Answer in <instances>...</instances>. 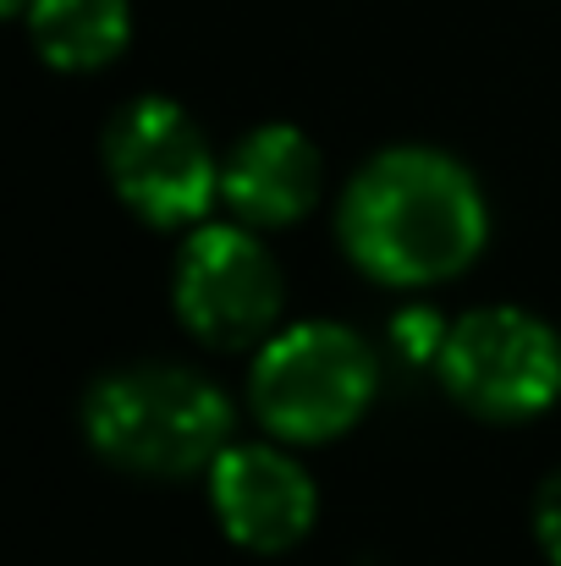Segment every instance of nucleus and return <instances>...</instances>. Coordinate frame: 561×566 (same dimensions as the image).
Returning <instances> with one entry per match:
<instances>
[{"mask_svg": "<svg viewBox=\"0 0 561 566\" xmlns=\"http://www.w3.org/2000/svg\"><path fill=\"white\" fill-rule=\"evenodd\" d=\"M320 182H325L320 149L287 122L242 133L220 160V203L253 231L303 220L320 203Z\"/></svg>", "mask_w": 561, "mask_h": 566, "instance_id": "nucleus-8", "label": "nucleus"}, {"mask_svg": "<svg viewBox=\"0 0 561 566\" xmlns=\"http://www.w3.org/2000/svg\"><path fill=\"white\" fill-rule=\"evenodd\" d=\"M281 303H287L281 264L270 259L253 226L242 220L193 226L172 270V308L187 336L220 353L259 347L264 336L281 331Z\"/></svg>", "mask_w": 561, "mask_h": 566, "instance_id": "nucleus-6", "label": "nucleus"}, {"mask_svg": "<svg viewBox=\"0 0 561 566\" xmlns=\"http://www.w3.org/2000/svg\"><path fill=\"white\" fill-rule=\"evenodd\" d=\"M28 39L55 72H100L133 39L127 0H28Z\"/></svg>", "mask_w": 561, "mask_h": 566, "instance_id": "nucleus-9", "label": "nucleus"}, {"mask_svg": "<svg viewBox=\"0 0 561 566\" xmlns=\"http://www.w3.org/2000/svg\"><path fill=\"white\" fill-rule=\"evenodd\" d=\"M237 412L215 379L183 364H127L89 385L83 434L89 446L138 479H187L231 446Z\"/></svg>", "mask_w": 561, "mask_h": 566, "instance_id": "nucleus-2", "label": "nucleus"}, {"mask_svg": "<svg viewBox=\"0 0 561 566\" xmlns=\"http://www.w3.org/2000/svg\"><path fill=\"white\" fill-rule=\"evenodd\" d=\"M11 11H28V0H0V17H11Z\"/></svg>", "mask_w": 561, "mask_h": 566, "instance_id": "nucleus-12", "label": "nucleus"}, {"mask_svg": "<svg viewBox=\"0 0 561 566\" xmlns=\"http://www.w3.org/2000/svg\"><path fill=\"white\" fill-rule=\"evenodd\" d=\"M380 358L374 347L336 325V319H303L281 325L253 347L248 369V407L281 446H325L374 407Z\"/></svg>", "mask_w": 561, "mask_h": 566, "instance_id": "nucleus-3", "label": "nucleus"}, {"mask_svg": "<svg viewBox=\"0 0 561 566\" xmlns=\"http://www.w3.org/2000/svg\"><path fill=\"white\" fill-rule=\"evenodd\" d=\"M534 539H540L546 562L561 566V468L540 484V495H534Z\"/></svg>", "mask_w": 561, "mask_h": 566, "instance_id": "nucleus-11", "label": "nucleus"}, {"mask_svg": "<svg viewBox=\"0 0 561 566\" xmlns=\"http://www.w3.org/2000/svg\"><path fill=\"white\" fill-rule=\"evenodd\" d=\"M446 325L451 319H440L435 308H424V303H407V308H396L391 314V353L402 358V364H435L440 358V342H446Z\"/></svg>", "mask_w": 561, "mask_h": 566, "instance_id": "nucleus-10", "label": "nucleus"}, {"mask_svg": "<svg viewBox=\"0 0 561 566\" xmlns=\"http://www.w3.org/2000/svg\"><path fill=\"white\" fill-rule=\"evenodd\" d=\"M204 484L220 534L253 556H281L303 545L320 517V490L281 440H231L209 462Z\"/></svg>", "mask_w": 561, "mask_h": 566, "instance_id": "nucleus-7", "label": "nucleus"}, {"mask_svg": "<svg viewBox=\"0 0 561 566\" xmlns=\"http://www.w3.org/2000/svg\"><path fill=\"white\" fill-rule=\"evenodd\" d=\"M105 177L138 220L160 231L204 226L220 198V160L204 127L177 99H160V94H144L111 116Z\"/></svg>", "mask_w": 561, "mask_h": 566, "instance_id": "nucleus-5", "label": "nucleus"}, {"mask_svg": "<svg viewBox=\"0 0 561 566\" xmlns=\"http://www.w3.org/2000/svg\"><path fill=\"white\" fill-rule=\"evenodd\" d=\"M336 237L380 286H446L485 253L490 198L457 155L396 144L353 171L336 203Z\"/></svg>", "mask_w": 561, "mask_h": 566, "instance_id": "nucleus-1", "label": "nucleus"}, {"mask_svg": "<svg viewBox=\"0 0 561 566\" xmlns=\"http://www.w3.org/2000/svg\"><path fill=\"white\" fill-rule=\"evenodd\" d=\"M435 375L485 423H529L561 401V336L529 308H474L446 325Z\"/></svg>", "mask_w": 561, "mask_h": 566, "instance_id": "nucleus-4", "label": "nucleus"}]
</instances>
